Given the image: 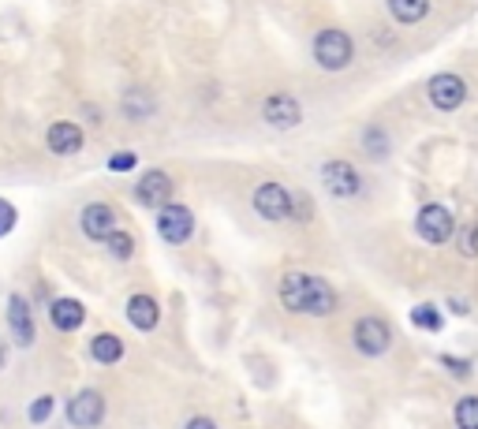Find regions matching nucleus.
Instances as JSON below:
<instances>
[{"instance_id":"nucleus-1","label":"nucleus","mask_w":478,"mask_h":429,"mask_svg":"<svg viewBox=\"0 0 478 429\" xmlns=\"http://www.w3.org/2000/svg\"><path fill=\"white\" fill-rule=\"evenodd\" d=\"M281 302L288 314H314L329 317L337 310V291L311 273H288L281 281Z\"/></svg>"},{"instance_id":"nucleus-2","label":"nucleus","mask_w":478,"mask_h":429,"mask_svg":"<svg viewBox=\"0 0 478 429\" xmlns=\"http://www.w3.org/2000/svg\"><path fill=\"white\" fill-rule=\"evenodd\" d=\"M351 57H356V45H351V38L344 31H321L314 38V60L325 67V71H340L351 64Z\"/></svg>"},{"instance_id":"nucleus-3","label":"nucleus","mask_w":478,"mask_h":429,"mask_svg":"<svg viewBox=\"0 0 478 429\" xmlns=\"http://www.w3.org/2000/svg\"><path fill=\"white\" fill-rule=\"evenodd\" d=\"M321 183H325V191H329L333 198H340V201L356 198V194L363 191L359 172L351 168L347 161H329V165H321Z\"/></svg>"},{"instance_id":"nucleus-4","label":"nucleus","mask_w":478,"mask_h":429,"mask_svg":"<svg viewBox=\"0 0 478 429\" xmlns=\"http://www.w3.org/2000/svg\"><path fill=\"white\" fill-rule=\"evenodd\" d=\"M102 418H105V399H102V392L83 389L79 396H71V403H68V422L75 429H94V425H102Z\"/></svg>"},{"instance_id":"nucleus-5","label":"nucleus","mask_w":478,"mask_h":429,"mask_svg":"<svg viewBox=\"0 0 478 429\" xmlns=\"http://www.w3.org/2000/svg\"><path fill=\"white\" fill-rule=\"evenodd\" d=\"M351 340H356V347L363 351V355L377 359V355H385L392 336H389V325L382 317H363L356 321V333H351Z\"/></svg>"},{"instance_id":"nucleus-6","label":"nucleus","mask_w":478,"mask_h":429,"mask_svg":"<svg viewBox=\"0 0 478 429\" xmlns=\"http://www.w3.org/2000/svg\"><path fill=\"white\" fill-rule=\"evenodd\" d=\"M158 232L165 243H187L191 232H194V217L187 206H176V201H168V206H161V217H158Z\"/></svg>"},{"instance_id":"nucleus-7","label":"nucleus","mask_w":478,"mask_h":429,"mask_svg":"<svg viewBox=\"0 0 478 429\" xmlns=\"http://www.w3.org/2000/svg\"><path fill=\"white\" fill-rule=\"evenodd\" d=\"M415 228H419V236L426 243L437 246V243H448L452 236H456V220H452V213L445 206H426L419 213V220H415Z\"/></svg>"},{"instance_id":"nucleus-8","label":"nucleus","mask_w":478,"mask_h":429,"mask_svg":"<svg viewBox=\"0 0 478 429\" xmlns=\"http://www.w3.org/2000/svg\"><path fill=\"white\" fill-rule=\"evenodd\" d=\"M255 213L262 220H288L292 217V194L281 183H262L255 191Z\"/></svg>"},{"instance_id":"nucleus-9","label":"nucleus","mask_w":478,"mask_h":429,"mask_svg":"<svg viewBox=\"0 0 478 429\" xmlns=\"http://www.w3.org/2000/svg\"><path fill=\"white\" fill-rule=\"evenodd\" d=\"M262 116H266L269 128H281V131H292V128H299V123H303V109H299V101L288 97V94L266 97Z\"/></svg>"},{"instance_id":"nucleus-10","label":"nucleus","mask_w":478,"mask_h":429,"mask_svg":"<svg viewBox=\"0 0 478 429\" xmlns=\"http://www.w3.org/2000/svg\"><path fill=\"white\" fill-rule=\"evenodd\" d=\"M467 97V86L460 75H434L430 79V105L441 112H456Z\"/></svg>"},{"instance_id":"nucleus-11","label":"nucleus","mask_w":478,"mask_h":429,"mask_svg":"<svg viewBox=\"0 0 478 429\" xmlns=\"http://www.w3.org/2000/svg\"><path fill=\"white\" fill-rule=\"evenodd\" d=\"M135 198L142 201V206H168V198H172V180H168V175L165 172H146L142 175V180L135 183Z\"/></svg>"},{"instance_id":"nucleus-12","label":"nucleus","mask_w":478,"mask_h":429,"mask_svg":"<svg viewBox=\"0 0 478 429\" xmlns=\"http://www.w3.org/2000/svg\"><path fill=\"white\" fill-rule=\"evenodd\" d=\"M8 325H12V333H15V344H19V347H31V344H34V321H31L27 299H19V295L8 299Z\"/></svg>"},{"instance_id":"nucleus-13","label":"nucleus","mask_w":478,"mask_h":429,"mask_svg":"<svg viewBox=\"0 0 478 429\" xmlns=\"http://www.w3.org/2000/svg\"><path fill=\"white\" fill-rule=\"evenodd\" d=\"M113 228H116V213H113L109 206H102V201H94V206H86V210H83V232H86L90 239L105 243Z\"/></svg>"},{"instance_id":"nucleus-14","label":"nucleus","mask_w":478,"mask_h":429,"mask_svg":"<svg viewBox=\"0 0 478 429\" xmlns=\"http://www.w3.org/2000/svg\"><path fill=\"white\" fill-rule=\"evenodd\" d=\"M45 142H49V149H53V154L68 157V154H79V149H83V131L75 128V123L60 120V123H53V128H49Z\"/></svg>"},{"instance_id":"nucleus-15","label":"nucleus","mask_w":478,"mask_h":429,"mask_svg":"<svg viewBox=\"0 0 478 429\" xmlns=\"http://www.w3.org/2000/svg\"><path fill=\"white\" fill-rule=\"evenodd\" d=\"M49 317H53V325L60 333H75L86 321V310H83V302H75V299H57Z\"/></svg>"},{"instance_id":"nucleus-16","label":"nucleus","mask_w":478,"mask_h":429,"mask_svg":"<svg viewBox=\"0 0 478 429\" xmlns=\"http://www.w3.org/2000/svg\"><path fill=\"white\" fill-rule=\"evenodd\" d=\"M128 321L135 325V329L149 333L158 325V302L149 299V295H131L128 299Z\"/></svg>"},{"instance_id":"nucleus-17","label":"nucleus","mask_w":478,"mask_h":429,"mask_svg":"<svg viewBox=\"0 0 478 429\" xmlns=\"http://www.w3.org/2000/svg\"><path fill=\"white\" fill-rule=\"evenodd\" d=\"M90 355H94V362L113 366V362H120V359H123V340H120V336H113V333L94 336V344H90Z\"/></svg>"},{"instance_id":"nucleus-18","label":"nucleus","mask_w":478,"mask_h":429,"mask_svg":"<svg viewBox=\"0 0 478 429\" xmlns=\"http://www.w3.org/2000/svg\"><path fill=\"white\" fill-rule=\"evenodd\" d=\"M389 12H392L396 22L411 27V22L426 19V12H430V0H389Z\"/></svg>"},{"instance_id":"nucleus-19","label":"nucleus","mask_w":478,"mask_h":429,"mask_svg":"<svg viewBox=\"0 0 478 429\" xmlns=\"http://www.w3.org/2000/svg\"><path fill=\"white\" fill-rule=\"evenodd\" d=\"M105 246L113 250V258H116V262H128V258L135 255V243H131V236H128V232H116V228L109 232Z\"/></svg>"},{"instance_id":"nucleus-20","label":"nucleus","mask_w":478,"mask_h":429,"mask_svg":"<svg viewBox=\"0 0 478 429\" xmlns=\"http://www.w3.org/2000/svg\"><path fill=\"white\" fill-rule=\"evenodd\" d=\"M456 425L460 429H478V396H464L456 403Z\"/></svg>"},{"instance_id":"nucleus-21","label":"nucleus","mask_w":478,"mask_h":429,"mask_svg":"<svg viewBox=\"0 0 478 429\" xmlns=\"http://www.w3.org/2000/svg\"><path fill=\"white\" fill-rule=\"evenodd\" d=\"M411 321L419 325V329H426V333H437L441 329V314L434 307H415L411 310Z\"/></svg>"},{"instance_id":"nucleus-22","label":"nucleus","mask_w":478,"mask_h":429,"mask_svg":"<svg viewBox=\"0 0 478 429\" xmlns=\"http://www.w3.org/2000/svg\"><path fill=\"white\" fill-rule=\"evenodd\" d=\"M460 236V255L464 258H478V224H467L464 232H456Z\"/></svg>"},{"instance_id":"nucleus-23","label":"nucleus","mask_w":478,"mask_h":429,"mask_svg":"<svg viewBox=\"0 0 478 429\" xmlns=\"http://www.w3.org/2000/svg\"><path fill=\"white\" fill-rule=\"evenodd\" d=\"M49 415H53V396H41V399L31 403V422H34V425H41Z\"/></svg>"},{"instance_id":"nucleus-24","label":"nucleus","mask_w":478,"mask_h":429,"mask_svg":"<svg viewBox=\"0 0 478 429\" xmlns=\"http://www.w3.org/2000/svg\"><path fill=\"white\" fill-rule=\"evenodd\" d=\"M12 228H15V206L0 198V236H8Z\"/></svg>"},{"instance_id":"nucleus-25","label":"nucleus","mask_w":478,"mask_h":429,"mask_svg":"<svg viewBox=\"0 0 478 429\" xmlns=\"http://www.w3.org/2000/svg\"><path fill=\"white\" fill-rule=\"evenodd\" d=\"M382 142H385L382 131H374V128H370V131H366V154H370V157H382V154H385V146H382Z\"/></svg>"},{"instance_id":"nucleus-26","label":"nucleus","mask_w":478,"mask_h":429,"mask_svg":"<svg viewBox=\"0 0 478 429\" xmlns=\"http://www.w3.org/2000/svg\"><path fill=\"white\" fill-rule=\"evenodd\" d=\"M109 168H113V172H128V168H135V154H113V157H109Z\"/></svg>"},{"instance_id":"nucleus-27","label":"nucleus","mask_w":478,"mask_h":429,"mask_svg":"<svg viewBox=\"0 0 478 429\" xmlns=\"http://www.w3.org/2000/svg\"><path fill=\"white\" fill-rule=\"evenodd\" d=\"M292 217H311V198L307 194H292Z\"/></svg>"},{"instance_id":"nucleus-28","label":"nucleus","mask_w":478,"mask_h":429,"mask_svg":"<svg viewBox=\"0 0 478 429\" xmlns=\"http://www.w3.org/2000/svg\"><path fill=\"white\" fill-rule=\"evenodd\" d=\"M445 366H448V370H456L460 377H467V370H471L467 362H456V359H445Z\"/></svg>"},{"instance_id":"nucleus-29","label":"nucleus","mask_w":478,"mask_h":429,"mask_svg":"<svg viewBox=\"0 0 478 429\" xmlns=\"http://www.w3.org/2000/svg\"><path fill=\"white\" fill-rule=\"evenodd\" d=\"M187 429H217V425H213V422H210V418H194V422H191V425H187Z\"/></svg>"},{"instance_id":"nucleus-30","label":"nucleus","mask_w":478,"mask_h":429,"mask_svg":"<svg viewBox=\"0 0 478 429\" xmlns=\"http://www.w3.org/2000/svg\"><path fill=\"white\" fill-rule=\"evenodd\" d=\"M8 362V347H5V340H0V366Z\"/></svg>"}]
</instances>
